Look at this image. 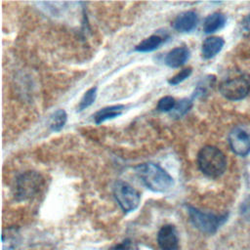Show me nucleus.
Returning a JSON list of instances; mask_svg holds the SVG:
<instances>
[{"label": "nucleus", "instance_id": "1", "mask_svg": "<svg viewBox=\"0 0 250 250\" xmlns=\"http://www.w3.org/2000/svg\"><path fill=\"white\" fill-rule=\"evenodd\" d=\"M136 173L142 183L154 192H166L174 186V179L161 166L147 162L138 165Z\"/></svg>", "mask_w": 250, "mask_h": 250}, {"label": "nucleus", "instance_id": "2", "mask_svg": "<svg viewBox=\"0 0 250 250\" xmlns=\"http://www.w3.org/2000/svg\"><path fill=\"white\" fill-rule=\"evenodd\" d=\"M200 171L211 178L220 177L227 168V159L222 150L213 146H203L197 154Z\"/></svg>", "mask_w": 250, "mask_h": 250}, {"label": "nucleus", "instance_id": "3", "mask_svg": "<svg viewBox=\"0 0 250 250\" xmlns=\"http://www.w3.org/2000/svg\"><path fill=\"white\" fill-rule=\"evenodd\" d=\"M43 186L42 176L35 171H25L16 180L14 194L18 200H26L35 196Z\"/></svg>", "mask_w": 250, "mask_h": 250}, {"label": "nucleus", "instance_id": "4", "mask_svg": "<svg viewBox=\"0 0 250 250\" xmlns=\"http://www.w3.org/2000/svg\"><path fill=\"white\" fill-rule=\"evenodd\" d=\"M188 214L190 223L200 231L212 234L227 221L228 215H215L203 212L197 208L188 206Z\"/></svg>", "mask_w": 250, "mask_h": 250}, {"label": "nucleus", "instance_id": "5", "mask_svg": "<svg viewBox=\"0 0 250 250\" xmlns=\"http://www.w3.org/2000/svg\"><path fill=\"white\" fill-rule=\"evenodd\" d=\"M113 194L118 205L125 213L136 210L141 201L140 193L132 186L123 181L115 183L113 187Z\"/></svg>", "mask_w": 250, "mask_h": 250}, {"label": "nucleus", "instance_id": "6", "mask_svg": "<svg viewBox=\"0 0 250 250\" xmlns=\"http://www.w3.org/2000/svg\"><path fill=\"white\" fill-rule=\"evenodd\" d=\"M220 92L228 100H242L250 92V81L245 75L226 79L220 85Z\"/></svg>", "mask_w": 250, "mask_h": 250}, {"label": "nucleus", "instance_id": "7", "mask_svg": "<svg viewBox=\"0 0 250 250\" xmlns=\"http://www.w3.org/2000/svg\"><path fill=\"white\" fill-rule=\"evenodd\" d=\"M229 144L237 155L245 156L250 152V135L240 127H235L229 132Z\"/></svg>", "mask_w": 250, "mask_h": 250}, {"label": "nucleus", "instance_id": "8", "mask_svg": "<svg viewBox=\"0 0 250 250\" xmlns=\"http://www.w3.org/2000/svg\"><path fill=\"white\" fill-rule=\"evenodd\" d=\"M157 243L161 250H178L179 236L173 225H164L157 232Z\"/></svg>", "mask_w": 250, "mask_h": 250}, {"label": "nucleus", "instance_id": "9", "mask_svg": "<svg viewBox=\"0 0 250 250\" xmlns=\"http://www.w3.org/2000/svg\"><path fill=\"white\" fill-rule=\"evenodd\" d=\"M197 21L198 17L194 11H186L177 16L173 26L179 32H189L195 28Z\"/></svg>", "mask_w": 250, "mask_h": 250}, {"label": "nucleus", "instance_id": "10", "mask_svg": "<svg viewBox=\"0 0 250 250\" xmlns=\"http://www.w3.org/2000/svg\"><path fill=\"white\" fill-rule=\"evenodd\" d=\"M190 55L187 47H176L171 50L165 57V63L173 68L180 67L186 63Z\"/></svg>", "mask_w": 250, "mask_h": 250}, {"label": "nucleus", "instance_id": "11", "mask_svg": "<svg viewBox=\"0 0 250 250\" xmlns=\"http://www.w3.org/2000/svg\"><path fill=\"white\" fill-rule=\"evenodd\" d=\"M224 40L218 36H210L206 38L201 47V54L204 59H211L215 57L224 47Z\"/></svg>", "mask_w": 250, "mask_h": 250}, {"label": "nucleus", "instance_id": "12", "mask_svg": "<svg viewBox=\"0 0 250 250\" xmlns=\"http://www.w3.org/2000/svg\"><path fill=\"white\" fill-rule=\"evenodd\" d=\"M125 106L123 104H115L110 106H105L104 108H101L94 114V121L97 124H100L105 120L115 118L123 112Z\"/></svg>", "mask_w": 250, "mask_h": 250}, {"label": "nucleus", "instance_id": "13", "mask_svg": "<svg viewBox=\"0 0 250 250\" xmlns=\"http://www.w3.org/2000/svg\"><path fill=\"white\" fill-rule=\"evenodd\" d=\"M226 23V17L220 12L209 15L203 22V30L205 33H213L221 29Z\"/></svg>", "mask_w": 250, "mask_h": 250}, {"label": "nucleus", "instance_id": "14", "mask_svg": "<svg viewBox=\"0 0 250 250\" xmlns=\"http://www.w3.org/2000/svg\"><path fill=\"white\" fill-rule=\"evenodd\" d=\"M165 41L163 36L158 34H152L148 36L147 38L141 41L138 45L135 47V51L146 53V52H152L159 48V46Z\"/></svg>", "mask_w": 250, "mask_h": 250}, {"label": "nucleus", "instance_id": "15", "mask_svg": "<svg viewBox=\"0 0 250 250\" xmlns=\"http://www.w3.org/2000/svg\"><path fill=\"white\" fill-rule=\"evenodd\" d=\"M66 120H67V114L65 110L58 109L51 115L49 120V126L52 131L58 132L63 128V126L66 123Z\"/></svg>", "mask_w": 250, "mask_h": 250}, {"label": "nucleus", "instance_id": "16", "mask_svg": "<svg viewBox=\"0 0 250 250\" xmlns=\"http://www.w3.org/2000/svg\"><path fill=\"white\" fill-rule=\"evenodd\" d=\"M191 106H192V99H188V98L181 99L180 101H178V103H176V105L172 109V111H170V114L173 118H181L187 112H188Z\"/></svg>", "mask_w": 250, "mask_h": 250}, {"label": "nucleus", "instance_id": "17", "mask_svg": "<svg viewBox=\"0 0 250 250\" xmlns=\"http://www.w3.org/2000/svg\"><path fill=\"white\" fill-rule=\"evenodd\" d=\"M96 97H97V87H92V88L88 89L79 102L78 110L81 111V110L89 107L95 102Z\"/></svg>", "mask_w": 250, "mask_h": 250}, {"label": "nucleus", "instance_id": "18", "mask_svg": "<svg viewBox=\"0 0 250 250\" xmlns=\"http://www.w3.org/2000/svg\"><path fill=\"white\" fill-rule=\"evenodd\" d=\"M176 105V101L171 96L162 97L157 103V110L161 112H170Z\"/></svg>", "mask_w": 250, "mask_h": 250}, {"label": "nucleus", "instance_id": "19", "mask_svg": "<svg viewBox=\"0 0 250 250\" xmlns=\"http://www.w3.org/2000/svg\"><path fill=\"white\" fill-rule=\"evenodd\" d=\"M191 72H192L191 67H186V68L182 69L181 71H179L177 74H175L173 77H171L168 80V83L170 85H177V84L183 82L184 80H186L188 77H189Z\"/></svg>", "mask_w": 250, "mask_h": 250}, {"label": "nucleus", "instance_id": "20", "mask_svg": "<svg viewBox=\"0 0 250 250\" xmlns=\"http://www.w3.org/2000/svg\"><path fill=\"white\" fill-rule=\"evenodd\" d=\"M241 30L244 34H250V14L247 15L241 21Z\"/></svg>", "mask_w": 250, "mask_h": 250}]
</instances>
